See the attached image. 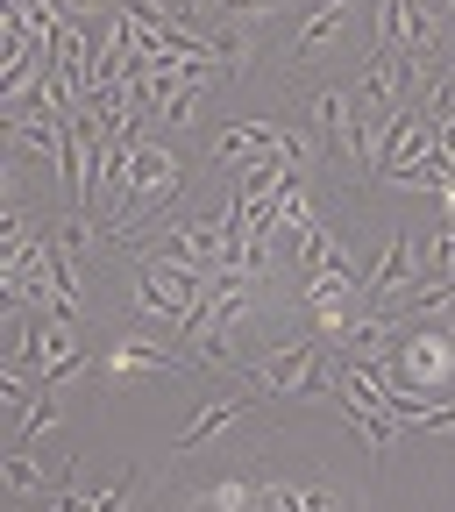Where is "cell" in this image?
Masks as SVG:
<instances>
[{"label":"cell","instance_id":"1","mask_svg":"<svg viewBox=\"0 0 455 512\" xmlns=\"http://www.w3.org/2000/svg\"><path fill=\"white\" fill-rule=\"evenodd\" d=\"M320 342H328V335H320V328H306V335H292V342H278V349H264V356H256L242 377H249V392H264V399H285L292 392V384L320 363Z\"/></svg>","mask_w":455,"mask_h":512},{"label":"cell","instance_id":"2","mask_svg":"<svg viewBox=\"0 0 455 512\" xmlns=\"http://www.w3.org/2000/svg\"><path fill=\"white\" fill-rule=\"evenodd\" d=\"M420 271H427V242L399 228L392 242H384V256H377V271L363 278V292H370L377 306H392V299H399V292H406V285H413Z\"/></svg>","mask_w":455,"mask_h":512},{"label":"cell","instance_id":"3","mask_svg":"<svg viewBox=\"0 0 455 512\" xmlns=\"http://www.w3.org/2000/svg\"><path fill=\"white\" fill-rule=\"evenodd\" d=\"M256 399H264V392H249V399H207L200 413H192V420L178 427V441H171V456H192V448H200V441H214L221 427H235V420H242V413H249Z\"/></svg>","mask_w":455,"mask_h":512},{"label":"cell","instance_id":"4","mask_svg":"<svg viewBox=\"0 0 455 512\" xmlns=\"http://www.w3.org/2000/svg\"><path fill=\"white\" fill-rule=\"evenodd\" d=\"M349 22V0H313V15L299 22V43H292V64H313L320 50H328Z\"/></svg>","mask_w":455,"mask_h":512},{"label":"cell","instance_id":"5","mask_svg":"<svg viewBox=\"0 0 455 512\" xmlns=\"http://www.w3.org/2000/svg\"><path fill=\"white\" fill-rule=\"evenodd\" d=\"M143 370H185V356H171V349H157V342H114V356H107V377H114V384L143 377Z\"/></svg>","mask_w":455,"mask_h":512},{"label":"cell","instance_id":"6","mask_svg":"<svg viewBox=\"0 0 455 512\" xmlns=\"http://www.w3.org/2000/svg\"><path fill=\"white\" fill-rule=\"evenodd\" d=\"M0 484H8L15 498H36V491H43V470H36V456H29V441L0 456Z\"/></svg>","mask_w":455,"mask_h":512},{"label":"cell","instance_id":"7","mask_svg":"<svg viewBox=\"0 0 455 512\" xmlns=\"http://www.w3.org/2000/svg\"><path fill=\"white\" fill-rule=\"evenodd\" d=\"M171 15H178L185 29H200V36L214 43V22H221V0H171Z\"/></svg>","mask_w":455,"mask_h":512},{"label":"cell","instance_id":"8","mask_svg":"<svg viewBox=\"0 0 455 512\" xmlns=\"http://www.w3.org/2000/svg\"><path fill=\"white\" fill-rule=\"evenodd\" d=\"M278 0H221V22H271Z\"/></svg>","mask_w":455,"mask_h":512}]
</instances>
